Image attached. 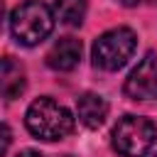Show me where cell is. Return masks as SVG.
I'll use <instances>...</instances> for the list:
<instances>
[{"label": "cell", "instance_id": "cell-1", "mask_svg": "<svg viewBox=\"0 0 157 157\" xmlns=\"http://www.w3.org/2000/svg\"><path fill=\"white\" fill-rule=\"evenodd\" d=\"M25 125L34 137L54 142V140L66 137L74 130V115L64 105H59L56 101L44 96V98H37L29 103V108L25 113Z\"/></svg>", "mask_w": 157, "mask_h": 157}, {"label": "cell", "instance_id": "cell-2", "mask_svg": "<svg viewBox=\"0 0 157 157\" xmlns=\"http://www.w3.org/2000/svg\"><path fill=\"white\" fill-rule=\"evenodd\" d=\"M10 29L12 37L25 44V47H34L42 39H47L54 29V15L52 10L39 2V0H27L22 5H17L10 15Z\"/></svg>", "mask_w": 157, "mask_h": 157}, {"label": "cell", "instance_id": "cell-3", "mask_svg": "<svg viewBox=\"0 0 157 157\" xmlns=\"http://www.w3.org/2000/svg\"><path fill=\"white\" fill-rule=\"evenodd\" d=\"M135 44H137V39H135L132 29H128V27L108 29L93 42V52H91L93 64L103 71H118L132 56Z\"/></svg>", "mask_w": 157, "mask_h": 157}, {"label": "cell", "instance_id": "cell-4", "mask_svg": "<svg viewBox=\"0 0 157 157\" xmlns=\"http://www.w3.org/2000/svg\"><path fill=\"white\" fill-rule=\"evenodd\" d=\"M157 140V128L147 118L125 115L113 128V147L123 157H142Z\"/></svg>", "mask_w": 157, "mask_h": 157}, {"label": "cell", "instance_id": "cell-5", "mask_svg": "<svg viewBox=\"0 0 157 157\" xmlns=\"http://www.w3.org/2000/svg\"><path fill=\"white\" fill-rule=\"evenodd\" d=\"M125 93L132 101H157V56L147 54L125 81Z\"/></svg>", "mask_w": 157, "mask_h": 157}, {"label": "cell", "instance_id": "cell-6", "mask_svg": "<svg viewBox=\"0 0 157 157\" xmlns=\"http://www.w3.org/2000/svg\"><path fill=\"white\" fill-rule=\"evenodd\" d=\"M81 59V42L74 37H61L47 52V64L54 71H71Z\"/></svg>", "mask_w": 157, "mask_h": 157}, {"label": "cell", "instance_id": "cell-7", "mask_svg": "<svg viewBox=\"0 0 157 157\" xmlns=\"http://www.w3.org/2000/svg\"><path fill=\"white\" fill-rule=\"evenodd\" d=\"M76 115H78V120H81L86 128L96 130V128H101V125L105 123L108 103H105L98 93H83V96L76 101Z\"/></svg>", "mask_w": 157, "mask_h": 157}, {"label": "cell", "instance_id": "cell-8", "mask_svg": "<svg viewBox=\"0 0 157 157\" xmlns=\"http://www.w3.org/2000/svg\"><path fill=\"white\" fill-rule=\"evenodd\" d=\"M25 91V74L20 69V64H15L10 56L2 59V96L7 101L20 98V93Z\"/></svg>", "mask_w": 157, "mask_h": 157}, {"label": "cell", "instance_id": "cell-9", "mask_svg": "<svg viewBox=\"0 0 157 157\" xmlns=\"http://www.w3.org/2000/svg\"><path fill=\"white\" fill-rule=\"evenodd\" d=\"M86 7H88V0H56V2H54L56 17H59L64 25H69V27H76V25L83 22Z\"/></svg>", "mask_w": 157, "mask_h": 157}, {"label": "cell", "instance_id": "cell-10", "mask_svg": "<svg viewBox=\"0 0 157 157\" xmlns=\"http://www.w3.org/2000/svg\"><path fill=\"white\" fill-rule=\"evenodd\" d=\"M7 147H10V128L2 125V155L7 152Z\"/></svg>", "mask_w": 157, "mask_h": 157}, {"label": "cell", "instance_id": "cell-11", "mask_svg": "<svg viewBox=\"0 0 157 157\" xmlns=\"http://www.w3.org/2000/svg\"><path fill=\"white\" fill-rule=\"evenodd\" d=\"M17 157H44V155H39V152H34V150H25V152H20Z\"/></svg>", "mask_w": 157, "mask_h": 157}, {"label": "cell", "instance_id": "cell-12", "mask_svg": "<svg viewBox=\"0 0 157 157\" xmlns=\"http://www.w3.org/2000/svg\"><path fill=\"white\" fill-rule=\"evenodd\" d=\"M118 2H120V5H125V7H132V5H137L140 0H118Z\"/></svg>", "mask_w": 157, "mask_h": 157}, {"label": "cell", "instance_id": "cell-13", "mask_svg": "<svg viewBox=\"0 0 157 157\" xmlns=\"http://www.w3.org/2000/svg\"><path fill=\"white\" fill-rule=\"evenodd\" d=\"M66 157H69V155H66Z\"/></svg>", "mask_w": 157, "mask_h": 157}, {"label": "cell", "instance_id": "cell-14", "mask_svg": "<svg viewBox=\"0 0 157 157\" xmlns=\"http://www.w3.org/2000/svg\"><path fill=\"white\" fill-rule=\"evenodd\" d=\"M155 157H157V155H155Z\"/></svg>", "mask_w": 157, "mask_h": 157}]
</instances>
